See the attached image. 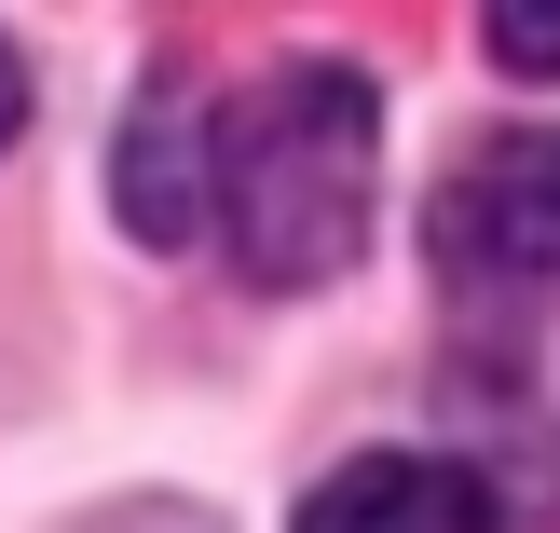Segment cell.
<instances>
[{
    "mask_svg": "<svg viewBox=\"0 0 560 533\" xmlns=\"http://www.w3.org/2000/svg\"><path fill=\"white\" fill-rule=\"evenodd\" d=\"M370 192H383V96L342 55H288L206 151V206L246 288H328L370 246Z\"/></svg>",
    "mask_w": 560,
    "mask_h": 533,
    "instance_id": "obj_1",
    "label": "cell"
},
{
    "mask_svg": "<svg viewBox=\"0 0 560 533\" xmlns=\"http://www.w3.org/2000/svg\"><path fill=\"white\" fill-rule=\"evenodd\" d=\"M438 260L452 274H506V288H547L560 274V137H506L479 151L452 192H438Z\"/></svg>",
    "mask_w": 560,
    "mask_h": 533,
    "instance_id": "obj_2",
    "label": "cell"
},
{
    "mask_svg": "<svg viewBox=\"0 0 560 533\" xmlns=\"http://www.w3.org/2000/svg\"><path fill=\"white\" fill-rule=\"evenodd\" d=\"M109 219H124L137 246H191L206 233V137H191L178 82H151V96L124 109V137H109Z\"/></svg>",
    "mask_w": 560,
    "mask_h": 533,
    "instance_id": "obj_3",
    "label": "cell"
},
{
    "mask_svg": "<svg viewBox=\"0 0 560 533\" xmlns=\"http://www.w3.org/2000/svg\"><path fill=\"white\" fill-rule=\"evenodd\" d=\"M301 533H506V520H492V493L465 479V465H438V452H355L342 479H315Z\"/></svg>",
    "mask_w": 560,
    "mask_h": 533,
    "instance_id": "obj_4",
    "label": "cell"
},
{
    "mask_svg": "<svg viewBox=\"0 0 560 533\" xmlns=\"http://www.w3.org/2000/svg\"><path fill=\"white\" fill-rule=\"evenodd\" d=\"M479 42H492V69L560 82V0H479Z\"/></svg>",
    "mask_w": 560,
    "mask_h": 533,
    "instance_id": "obj_5",
    "label": "cell"
},
{
    "mask_svg": "<svg viewBox=\"0 0 560 533\" xmlns=\"http://www.w3.org/2000/svg\"><path fill=\"white\" fill-rule=\"evenodd\" d=\"M27 124V69H14V42H0V137Z\"/></svg>",
    "mask_w": 560,
    "mask_h": 533,
    "instance_id": "obj_6",
    "label": "cell"
}]
</instances>
